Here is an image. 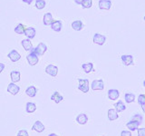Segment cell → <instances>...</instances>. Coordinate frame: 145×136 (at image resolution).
Listing matches in <instances>:
<instances>
[{
    "label": "cell",
    "mask_w": 145,
    "mask_h": 136,
    "mask_svg": "<svg viewBox=\"0 0 145 136\" xmlns=\"http://www.w3.org/2000/svg\"><path fill=\"white\" fill-rule=\"evenodd\" d=\"M47 46L44 43H40L35 48H33L31 50V53H34L37 56H44V54L46 52Z\"/></svg>",
    "instance_id": "1"
},
{
    "label": "cell",
    "mask_w": 145,
    "mask_h": 136,
    "mask_svg": "<svg viewBox=\"0 0 145 136\" xmlns=\"http://www.w3.org/2000/svg\"><path fill=\"white\" fill-rule=\"evenodd\" d=\"M25 27L24 25L22 24H18L16 27H15V32L16 34H25Z\"/></svg>",
    "instance_id": "28"
},
{
    "label": "cell",
    "mask_w": 145,
    "mask_h": 136,
    "mask_svg": "<svg viewBox=\"0 0 145 136\" xmlns=\"http://www.w3.org/2000/svg\"><path fill=\"white\" fill-rule=\"evenodd\" d=\"M88 121V117L86 116L84 113H81L78 116L76 117V122H78L79 124H85Z\"/></svg>",
    "instance_id": "21"
},
{
    "label": "cell",
    "mask_w": 145,
    "mask_h": 136,
    "mask_svg": "<svg viewBox=\"0 0 145 136\" xmlns=\"http://www.w3.org/2000/svg\"><path fill=\"white\" fill-rule=\"evenodd\" d=\"M79 84L78 89L82 91L83 93H88L89 92V81L88 79H78Z\"/></svg>",
    "instance_id": "2"
},
{
    "label": "cell",
    "mask_w": 145,
    "mask_h": 136,
    "mask_svg": "<svg viewBox=\"0 0 145 136\" xmlns=\"http://www.w3.org/2000/svg\"><path fill=\"white\" fill-rule=\"evenodd\" d=\"M121 136H131V133L129 131H122L121 133Z\"/></svg>",
    "instance_id": "35"
},
{
    "label": "cell",
    "mask_w": 145,
    "mask_h": 136,
    "mask_svg": "<svg viewBox=\"0 0 145 136\" xmlns=\"http://www.w3.org/2000/svg\"><path fill=\"white\" fill-rule=\"evenodd\" d=\"M120 96V93L119 91L116 90V89H111L108 91V97L110 100H112V101H114V100H117Z\"/></svg>",
    "instance_id": "12"
},
{
    "label": "cell",
    "mask_w": 145,
    "mask_h": 136,
    "mask_svg": "<svg viewBox=\"0 0 145 136\" xmlns=\"http://www.w3.org/2000/svg\"><path fill=\"white\" fill-rule=\"evenodd\" d=\"M25 109H26L27 112L32 113V112H34L36 110V105L34 103H27L26 106H25Z\"/></svg>",
    "instance_id": "27"
},
{
    "label": "cell",
    "mask_w": 145,
    "mask_h": 136,
    "mask_svg": "<svg viewBox=\"0 0 145 136\" xmlns=\"http://www.w3.org/2000/svg\"><path fill=\"white\" fill-rule=\"evenodd\" d=\"M45 7V1L44 0H36L35 1V7L37 9H43Z\"/></svg>",
    "instance_id": "30"
},
{
    "label": "cell",
    "mask_w": 145,
    "mask_h": 136,
    "mask_svg": "<svg viewBox=\"0 0 145 136\" xmlns=\"http://www.w3.org/2000/svg\"><path fill=\"white\" fill-rule=\"evenodd\" d=\"M72 27L75 31H81L84 27V24L81 20H75L72 23Z\"/></svg>",
    "instance_id": "16"
},
{
    "label": "cell",
    "mask_w": 145,
    "mask_h": 136,
    "mask_svg": "<svg viewBox=\"0 0 145 136\" xmlns=\"http://www.w3.org/2000/svg\"><path fill=\"white\" fill-rule=\"evenodd\" d=\"M48 136H58V135L56 134V133H51V134H49Z\"/></svg>",
    "instance_id": "40"
},
{
    "label": "cell",
    "mask_w": 145,
    "mask_h": 136,
    "mask_svg": "<svg viewBox=\"0 0 145 136\" xmlns=\"http://www.w3.org/2000/svg\"><path fill=\"white\" fill-rule=\"evenodd\" d=\"M51 100H53V101L56 103H59L60 102H62L63 100V97L62 96V95L59 94L58 92H54L52 96H51Z\"/></svg>",
    "instance_id": "23"
},
{
    "label": "cell",
    "mask_w": 145,
    "mask_h": 136,
    "mask_svg": "<svg viewBox=\"0 0 145 136\" xmlns=\"http://www.w3.org/2000/svg\"><path fill=\"white\" fill-rule=\"evenodd\" d=\"M45 73L48 74L49 75L51 76H56L57 75V73H58V68L56 65H49L46 66L45 68Z\"/></svg>",
    "instance_id": "5"
},
{
    "label": "cell",
    "mask_w": 145,
    "mask_h": 136,
    "mask_svg": "<svg viewBox=\"0 0 145 136\" xmlns=\"http://www.w3.org/2000/svg\"><path fill=\"white\" fill-rule=\"evenodd\" d=\"M92 5H93L92 0H84V1L82 2V7H83L84 8L92 7Z\"/></svg>",
    "instance_id": "31"
},
{
    "label": "cell",
    "mask_w": 145,
    "mask_h": 136,
    "mask_svg": "<svg viewBox=\"0 0 145 136\" xmlns=\"http://www.w3.org/2000/svg\"><path fill=\"white\" fill-rule=\"evenodd\" d=\"M82 68L84 69V71L86 73V74H89L91 72H93V65L92 63H83L82 65Z\"/></svg>",
    "instance_id": "20"
},
{
    "label": "cell",
    "mask_w": 145,
    "mask_h": 136,
    "mask_svg": "<svg viewBox=\"0 0 145 136\" xmlns=\"http://www.w3.org/2000/svg\"><path fill=\"white\" fill-rule=\"evenodd\" d=\"M124 65H133V57L131 54H123L121 57Z\"/></svg>",
    "instance_id": "6"
},
{
    "label": "cell",
    "mask_w": 145,
    "mask_h": 136,
    "mask_svg": "<svg viewBox=\"0 0 145 136\" xmlns=\"http://www.w3.org/2000/svg\"><path fill=\"white\" fill-rule=\"evenodd\" d=\"M124 99H125L126 103H131L134 102L135 95H134V94H131V93H126L125 95H124Z\"/></svg>",
    "instance_id": "25"
},
{
    "label": "cell",
    "mask_w": 145,
    "mask_h": 136,
    "mask_svg": "<svg viewBox=\"0 0 145 136\" xmlns=\"http://www.w3.org/2000/svg\"><path fill=\"white\" fill-rule=\"evenodd\" d=\"M138 103L140 106L145 103V94H140L138 96Z\"/></svg>",
    "instance_id": "32"
},
{
    "label": "cell",
    "mask_w": 145,
    "mask_h": 136,
    "mask_svg": "<svg viewBox=\"0 0 145 136\" xmlns=\"http://www.w3.org/2000/svg\"><path fill=\"white\" fill-rule=\"evenodd\" d=\"M44 24L45 26H51L52 23L54 22L53 20V16H52V14L51 13H46L44 14Z\"/></svg>",
    "instance_id": "15"
},
{
    "label": "cell",
    "mask_w": 145,
    "mask_h": 136,
    "mask_svg": "<svg viewBox=\"0 0 145 136\" xmlns=\"http://www.w3.org/2000/svg\"><path fill=\"white\" fill-rule=\"evenodd\" d=\"M23 2L25 3V4H28V5H30L32 2H33V0H23Z\"/></svg>",
    "instance_id": "37"
},
{
    "label": "cell",
    "mask_w": 145,
    "mask_h": 136,
    "mask_svg": "<svg viewBox=\"0 0 145 136\" xmlns=\"http://www.w3.org/2000/svg\"><path fill=\"white\" fill-rule=\"evenodd\" d=\"M114 107H115V110L117 111V112H123L125 109H126V106H125V104L122 103L121 101H119L117 103H115V105H114Z\"/></svg>",
    "instance_id": "26"
},
{
    "label": "cell",
    "mask_w": 145,
    "mask_h": 136,
    "mask_svg": "<svg viewBox=\"0 0 145 136\" xmlns=\"http://www.w3.org/2000/svg\"><path fill=\"white\" fill-rule=\"evenodd\" d=\"M142 111H143V112L145 113V103H144V104H142Z\"/></svg>",
    "instance_id": "39"
},
{
    "label": "cell",
    "mask_w": 145,
    "mask_h": 136,
    "mask_svg": "<svg viewBox=\"0 0 145 136\" xmlns=\"http://www.w3.org/2000/svg\"><path fill=\"white\" fill-rule=\"evenodd\" d=\"M44 129H45L44 125L42 124V122H40V121H36L34 124V125L32 126V130L37 131V133H42V131H44Z\"/></svg>",
    "instance_id": "9"
},
{
    "label": "cell",
    "mask_w": 145,
    "mask_h": 136,
    "mask_svg": "<svg viewBox=\"0 0 145 136\" xmlns=\"http://www.w3.org/2000/svg\"><path fill=\"white\" fill-rule=\"evenodd\" d=\"M51 27L54 31L56 32H60L61 29H62V22L60 20H54L52 25H51Z\"/></svg>",
    "instance_id": "18"
},
{
    "label": "cell",
    "mask_w": 145,
    "mask_h": 136,
    "mask_svg": "<svg viewBox=\"0 0 145 136\" xmlns=\"http://www.w3.org/2000/svg\"><path fill=\"white\" fill-rule=\"evenodd\" d=\"M10 77H11L12 83H17V82L20 81V72L12 71L10 74Z\"/></svg>",
    "instance_id": "19"
},
{
    "label": "cell",
    "mask_w": 145,
    "mask_h": 136,
    "mask_svg": "<svg viewBox=\"0 0 145 136\" xmlns=\"http://www.w3.org/2000/svg\"><path fill=\"white\" fill-rule=\"evenodd\" d=\"M21 44L23 45V47L25 50V51H31L33 49V45H32V43L29 39H24L22 40Z\"/></svg>",
    "instance_id": "14"
},
{
    "label": "cell",
    "mask_w": 145,
    "mask_h": 136,
    "mask_svg": "<svg viewBox=\"0 0 145 136\" xmlns=\"http://www.w3.org/2000/svg\"><path fill=\"white\" fill-rule=\"evenodd\" d=\"M26 58L30 65H35L36 63H38V56H36V54H35L34 53H30Z\"/></svg>",
    "instance_id": "11"
},
{
    "label": "cell",
    "mask_w": 145,
    "mask_h": 136,
    "mask_svg": "<svg viewBox=\"0 0 145 136\" xmlns=\"http://www.w3.org/2000/svg\"><path fill=\"white\" fill-rule=\"evenodd\" d=\"M112 7L111 0H100L99 1V8L103 10H109Z\"/></svg>",
    "instance_id": "7"
},
{
    "label": "cell",
    "mask_w": 145,
    "mask_h": 136,
    "mask_svg": "<svg viewBox=\"0 0 145 136\" xmlns=\"http://www.w3.org/2000/svg\"><path fill=\"white\" fill-rule=\"evenodd\" d=\"M104 88L103 85V81L102 79L100 80H94L92 83V89L93 90H100L102 91Z\"/></svg>",
    "instance_id": "8"
},
{
    "label": "cell",
    "mask_w": 145,
    "mask_h": 136,
    "mask_svg": "<svg viewBox=\"0 0 145 136\" xmlns=\"http://www.w3.org/2000/svg\"><path fill=\"white\" fill-rule=\"evenodd\" d=\"M9 59L12 61V62H17L18 60H20V58H21V56H20V54L18 53L16 50H12V51L8 54V56Z\"/></svg>",
    "instance_id": "10"
},
{
    "label": "cell",
    "mask_w": 145,
    "mask_h": 136,
    "mask_svg": "<svg viewBox=\"0 0 145 136\" xmlns=\"http://www.w3.org/2000/svg\"><path fill=\"white\" fill-rule=\"evenodd\" d=\"M131 121H135V122H137L139 124H140L143 121V118H142V114H140V113H136V114H134L133 117H131Z\"/></svg>",
    "instance_id": "29"
},
{
    "label": "cell",
    "mask_w": 145,
    "mask_h": 136,
    "mask_svg": "<svg viewBox=\"0 0 145 136\" xmlns=\"http://www.w3.org/2000/svg\"><path fill=\"white\" fill-rule=\"evenodd\" d=\"M4 68H5V65H4V63H0V74H1V73L3 72Z\"/></svg>",
    "instance_id": "36"
},
{
    "label": "cell",
    "mask_w": 145,
    "mask_h": 136,
    "mask_svg": "<svg viewBox=\"0 0 145 136\" xmlns=\"http://www.w3.org/2000/svg\"><path fill=\"white\" fill-rule=\"evenodd\" d=\"M139 124L137 122H135V121H131V122H128L126 124V126H127V128H128L129 130L131 131H135V130H138L139 129Z\"/></svg>",
    "instance_id": "22"
},
{
    "label": "cell",
    "mask_w": 145,
    "mask_h": 136,
    "mask_svg": "<svg viewBox=\"0 0 145 136\" xmlns=\"http://www.w3.org/2000/svg\"><path fill=\"white\" fill-rule=\"evenodd\" d=\"M25 94L28 95L29 97H35L36 94V88L34 85H31L25 90Z\"/></svg>",
    "instance_id": "24"
},
{
    "label": "cell",
    "mask_w": 145,
    "mask_h": 136,
    "mask_svg": "<svg viewBox=\"0 0 145 136\" xmlns=\"http://www.w3.org/2000/svg\"><path fill=\"white\" fill-rule=\"evenodd\" d=\"M144 20H145V16H144Z\"/></svg>",
    "instance_id": "42"
},
{
    "label": "cell",
    "mask_w": 145,
    "mask_h": 136,
    "mask_svg": "<svg viewBox=\"0 0 145 136\" xmlns=\"http://www.w3.org/2000/svg\"><path fill=\"white\" fill-rule=\"evenodd\" d=\"M93 41L94 44H97L99 45H103L104 43L106 42V36L103 35H101V34H95L93 35Z\"/></svg>",
    "instance_id": "3"
},
{
    "label": "cell",
    "mask_w": 145,
    "mask_h": 136,
    "mask_svg": "<svg viewBox=\"0 0 145 136\" xmlns=\"http://www.w3.org/2000/svg\"><path fill=\"white\" fill-rule=\"evenodd\" d=\"M25 35L29 39H33L35 36V29L34 28V27H28V28H25Z\"/></svg>",
    "instance_id": "17"
},
{
    "label": "cell",
    "mask_w": 145,
    "mask_h": 136,
    "mask_svg": "<svg viewBox=\"0 0 145 136\" xmlns=\"http://www.w3.org/2000/svg\"><path fill=\"white\" fill-rule=\"evenodd\" d=\"M138 136H145V128L138 129Z\"/></svg>",
    "instance_id": "34"
},
{
    "label": "cell",
    "mask_w": 145,
    "mask_h": 136,
    "mask_svg": "<svg viewBox=\"0 0 145 136\" xmlns=\"http://www.w3.org/2000/svg\"><path fill=\"white\" fill-rule=\"evenodd\" d=\"M20 91V87L18 85H16L15 83H11L9 84L7 86V92L10 93L13 95H16Z\"/></svg>",
    "instance_id": "4"
},
{
    "label": "cell",
    "mask_w": 145,
    "mask_h": 136,
    "mask_svg": "<svg viewBox=\"0 0 145 136\" xmlns=\"http://www.w3.org/2000/svg\"><path fill=\"white\" fill-rule=\"evenodd\" d=\"M143 86H144V87H145V80L143 81Z\"/></svg>",
    "instance_id": "41"
},
{
    "label": "cell",
    "mask_w": 145,
    "mask_h": 136,
    "mask_svg": "<svg viewBox=\"0 0 145 136\" xmlns=\"http://www.w3.org/2000/svg\"><path fill=\"white\" fill-rule=\"evenodd\" d=\"M17 136H29V135H28V133H27L25 130H20L19 131H18Z\"/></svg>",
    "instance_id": "33"
},
{
    "label": "cell",
    "mask_w": 145,
    "mask_h": 136,
    "mask_svg": "<svg viewBox=\"0 0 145 136\" xmlns=\"http://www.w3.org/2000/svg\"><path fill=\"white\" fill-rule=\"evenodd\" d=\"M84 0H74V2L77 4V5H82V2H83Z\"/></svg>",
    "instance_id": "38"
},
{
    "label": "cell",
    "mask_w": 145,
    "mask_h": 136,
    "mask_svg": "<svg viewBox=\"0 0 145 136\" xmlns=\"http://www.w3.org/2000/svg\"><path fill=\"white\" fill-rule=\"evenodd\" d=\"M118 112L115 110V109H109L108 111V119L110 121H114L116 119H118Z\"/></svg>",
    "instance_id": "13"
}]
</instances>
